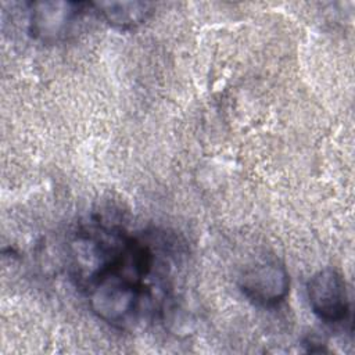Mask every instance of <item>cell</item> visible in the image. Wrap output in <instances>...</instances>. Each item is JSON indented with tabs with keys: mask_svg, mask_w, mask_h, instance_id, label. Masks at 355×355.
<instances>
[{
	"mask_svg": "<svg viewBox=\"0 0 355 355\" xmlns=\"http://www.w3.org/2000/svg\"><path fill=\"white\" fill-rule=\"evenodd\" d=\"M92 11V3L36 1L29 10V32L44 43L64 39L73 25Z\"/></svg>",
	"mask_w": 355,
	"mask_h": 355,
	"instance_id": "cell-1",
	"label": "cell"
},
{
	"mask_svg": "<svg viewBox=\"0 0 355 355\" xmlns=\"http://www.w3.org/2000/svg\"><path fill=\"white\" fill-rule=\"evenodd\" d=\"M306 295L312 312L326 323L344 322L349 315L345 280L333 268L320 269L309 279Z\"/></svg>",
	"mask_w": 355,
	"mask_h": 355,
	"instance_id": "cell-2",
	"label": "cell"
},
{
	"mask_svg": "<svg viewBox=\"0 0 355 355\" xmlns=\"http://www.w3.org/2000/svg\"><path fill=\"white\" fill-rule=\"evenodd\" d=\"M240 290L255 305L275 306L290 290L288 272L276 259H266L248 266L240 277Z\"/></svg>",
	"mask_w": 355,
	"mask_h": 355,
	"instance_id": "cell-3",
	"label": "cell"
},
{
	"mask_svg": "<svg viewBox=\"0 0 355 355\" xmlns=\"http://www.w3.org/2000/svg\"><path fill=\"white\" fill-rule=\"evenodd\" d=\"M92 6L93 12L119 29H130L143 24L153 14L154 7L146 1H100Z\"/></svg>",
	"mask_w": 355,
	"mask_h": 355,
	"instance_id": "cell-4",
	"label": "cell"
}]
</instances>
